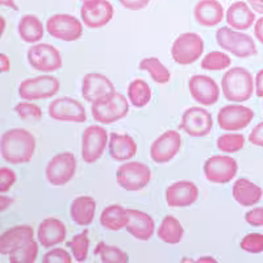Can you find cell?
<instances>
[{
    "mask_svg": "<svg viewBox=\"0 0 263 263\" xmlns=\"http://www.w3.org/2000/svg\"><path fill=\"white\" fill-rule=\"evenodd\" d=\"M0 150L3 159L8 163H28L36 150V138L27 129H9L2 136Z\"/></svg>",
    "mask_w": 263,
    "mask_h": 263,
    "instance_id": "cell-1",
    "label": "cell"
},
{
    "mask_svg": "<svg viewBox=\"0 0 263 263\" xmlns=\"http://www.w3.org/2000/svg\"><path fill=\"white\" fill-rule=\"evenodd\" d=\"M221 88L225 99L229 102H246L254 93L253 75L245 67H233L222 77Z\"/></svg>",
    "mask_w": 263,
    "mask_h": 263,
    "instance_id": "cell-2",
    "label": "cell"
},
{
    "mask_svg": "<svg viewBox=\"0 0 263 263\" xmlns=\"http://www.w3.org/2000/svg\"><path fill=\"white\" fill-rule=\"evenodd\" d=\"M216 41L224 50L229 51L238 58L254 57L258 54L254 40L249 34L237 32L233 28L222 27L216 32Z\"/></svg>",
    "mask_w": 263,
    "mask_h": 263,
    "instance_id": "cell-3",
    "label": "cell"
},
{
    "mask_svg": "<svg viewBox=\"0 0 263 263\" xmlns=\"http://www.w3.org/2000/svg\"><path fill=\"white\" fill-rule=\"evenodd\" d=\"M116 179L117 184L125 191H140L149 184L152 170L142 162H128L117 168Z\"/></svg>",
    "mask_w": 263,
    "mask_h": 263,
    "instance_id": "cell-4",
    "label": "cell"
},
{
    "mask_svg": "<svg viewBox=\"0 0 263 263\" xmlns=\"http://www.w3.org/2000/svg\"><path fill=\"white\" fill-rule=\"evenodd\" d=\"M204 51V41L196 33H182L171 46V57L183 66L191 65L201 57Z\"/></svg>",
    "mask_w": 263,
    "mask_h": 263,
    "instance_id": "cell-5",
    "label": "cell"
},
{
    "mask_svg": "<svg viewBox=\"0 0 263 263\" xmlns=\"http://www.w3.org/2000/svg\"><path fill=\"white\" fill-rule=\"evenodd\" d=\"M61 83L53 75H40L25 79L18 87V95L24 100H40L53 98L60 92Z\"/></svg>",
    "mask_w": 263,
    "mask_h": 263,
    "instance_id": "cell-6",
    "label": "cell"
},
{
    "mask_svg": "<svg viewBox=\"0 0 263 263\" xmlns=\"http://www.w3.org/2000/svg\"><path fill=\"white\" fill-rule=\"evenodd\" d=\"M116 93L115 84L111 79L100 72H90L82 81V95L91 104L107 102Z\"/></svg>",
    "mask_w": 263,
    "mask_h": 263,
    "instance_id": "cell-7",
    "label": "cell"
},
{
    "mask_svg": "<svg viewBox=\"0 0 263 263\" xmlns=\"http://www.w3.org/2000/svg\"><path fill=\"white\" fill-rule=\"evenodd\" d=\"M77 158L72 153L63 152L54 156L46 166L45 175L51 185H65L74 178Z\"/></svg>",
    "mask_w": 263,
    "mask_h": 263,
    "instance_id": "cell-8",
    "label": "cell"
},
{
    "mask_svg": "<svg viewBox=\"0 0 263 263\" xmlns=\"http://www.w3.org/2000/svg\"><path fill=\"white\" fill-rule=\"evenodd\" d=\"M129 112V103L121 92H117L109 100L95 103L91 107V114L95 121L100 124H112L124 119Z\"/></svg>",
    "mask_w": 263,
    "mask_h": 263,
    "instance_id": "cell-9",
    "label": "cell"
},
{
    "mask_svg": "<svg viewBox=\"0 0 263 263\" xmlns=\"http://www.w3.org/2000/svg\"><path fill=\"white\" fill-rule=\"evenodd\" d=\"M28 62L37 71L53 72L62 67V55L50 44H36L28 50Z\"/></svg>",
    "mask_w": 263,
    "mask_h": 263,
    "instance_id": "cell-10",
    "label": "cell"
},
{
    "mask_svg": "<svg viewBox=\"0 0 263 263\" xmlns=\"http://www.w3.org/2000/svg\"><path fill=\"white\" fill-rule=\"evenodd\" d=\"M46 30L51 37L62 41H77L83 34L82 23L72 15L58 13L46 21Z\"/></svg>",
    "mask_w": 263,
    "mask_h": 263,
    "instance_id": "cell-11",
    "label": "cell"
},
{
    "mask_svg": "<svg viewBox=\"0 0 263 263\" xmlns=\"http://www.w3.org/2000/svg\"><path fill=\"white\" fill-rule=\"evenodd\" d=\"M238 163L234 158L228 156H213L204 163V175L211 183L225 184L236 178Z\"/></svg>",
    "mask_w": 263,
    "mask_h": 263,
    "instance_id": "cell-12",
    "label": "cell"
},
{
    "mask_svg": "<svg viewBox=\"0 0 263 263\" xmlns=\"http://www.w3.org/2000/svg\"><path fill=\"white\" fill-rule=\"evenodd\" d=\"M108 142V132L103 126L91 125L82 135V158L86 163H95L102 158Z\"/></svg>",
    "mask_w": 263,
    "mask_h": 263,
    "instance_id": "cell-13",
    "label": "cell"
},
{
    "mask_svg": "<svg viewBox=\"0 0 263 263\" xmlns=\"http://www.w3.org/2000/svg\"><path fill=\"white\" fill-rule=\"evenodd\" d=\"M212 125V115L205 108L191 107L183 114L179 128L191 137L199 138L210 135Z\"/></svg>",
    "mask_w": 263,
    "mask_h": 263,
    "instance_id": "cell-14",
    "label": "cell"
},
{
    "mask_svg": "<svg viewBox=\"0 0 263 263\" xmlns=\"http://www.w3.org/2000/svg\"><path fill=\"white\" fill-rule=\"evenodd\" d=\"M254 119V112L245 105L230 104L222 107L217 115L218 126L224 130L237 132L245 129Z\"/></svg>",
    "mask_w": 263,
    "mask_h": 263,
    "instance_id": "cell-15",
    "label": "cell"
},
{
    "mask_svg": "<svg viewBox=\"0 0 263 263\" xmlns=\"http://www.w3.org/2000/svg\"><path fill=\"white\" fill-rule=\"evenodd\" d=\"M49 116L57 121L84 123L87 120L83 104L72 98H58L49 104Z\"/></svg>",
    "mask_w": 263,
    "mask_h": 263,
    "instance_id": "cell-16",
    "label": "cell"
},
{
    "mask_svg": "<svg viewBox=\"0 0 263 263\" xmlns=\"http://www.w3.org/2000/svg\"><path fill=\"white\" fill-rule=\"evenodd\" d=\"M182 145V138L177 130H166L150 147V158L156 163H167L177 156Z\"/></svg>",
    "mask_w": 263,
    "mask_h": 263,
    "instance_id": "cell-17",
    "label": "cell"
},
{
    "mask_svg": "<svg viewBox=\"0 0 263 263\" xmlns=\"http://www.w3.org/2000/svg\"><path fill=\"white\" fill-rule=\"evenodd\" d=\"M189 90L195 102L201 105H213L218 102L220 88L208 75H194L189 81Z\"/></svg>",
    "mask_w": 263,
    "mask_h": 263,
    "instance_id": "cell-18",
    "label": "cell"
},
{
    "mask_svg": "<svg viewBox=\"0 0 263 263\" xmlns=\"http://www.w3.org/2000/svg\"><path fill=\"white\" fill-rule=\"evenodd\" d=\"M199 189L195 183L179 180L168 185L166 190V203L171 208H183L196 203Z\"/></svg>",
    "mask_w": 263,
    "mask_h": 263,
    "instance_id": "cell-19",
    "label": "cell"
},
{
    "mask_svg": "<svg viewBox=\"0 0 263 263\" xmlns=\"http://www.w3.org/2000/svg\"><path fill=\"white\" fill-rule=\"evenodd\" d=\"M115 13L114 6L108 0H99L96 3L82 4L81 16L84 25L88 28H102L112 20Z\"/></svg>",
    "mask_w": 263,
    "mask_h": 263,
    "instance_id": "cell-20",
    "label": "cell"
},
{
    "mask_svg": "<svg viewBox=\"0 0 263 263\" xmlns=\"http://www.w3.org/2000/svg\"><path fill=\"white\" fill-rule=\"evenodd\" d=\"M129 221L126 230L130 236L140 241H149L154 234V220L150 215L138 210H128Z\"/></svg>",
    "mask_w": 263,
    "mask_h": 263,
    "instance_id": "cell-21",
    "label": "cell"
},
{
    "mask_svg": "<svg viewBox=\"0 0 263 263\" xmlns=\"http://www.w3.org/2000/svg\"><path fill=\"white\" fill-rule=\"evenodd\" d=\"M33 236H34V230L29 225H17L11 228L2 234L0 253L9 255L13 250L32 241Z\"/></svg>",
    "mask_w": 263,
    "mask_h": 263,
    "instance_id": "cell-22",
    "label": "cell"
},
{
    "mask_svg": "<svg viewBox=\"0 0 263 263\" xmlns=\"http://www.w3.org/2000/svg\"><path fill=\"white\" fill-rule=\"evenodd\" d=\"M39 242L44 248H51L65 241L66 238V227L61 220L54 217L45 218L41 221L37 232Z\"/></svg>",
    "mask_w": 263,
    "mask_h": 263,
    "instance_id": "cell-23",
    "label": "cell"
},
{
    "mask_svg": "<svg viewBox=\"0 0 263 263\" xmlns=\"http://www.w3.org/2000/svg\"><path fill=\"white\" fill-rule=\"evenodd\" d=\"M195 20L204 27H215L224 18V8L217 0H200L194 9Z\"/></svg>",
    "mask_w": 263,
    "mask_h": 263,
    "instance_id": "cell-24",
    "label": "cell"
},
{
    "mask_svg": "<svg viewBox=\"0 0 263 263\" xmlns=\"http://www.w3.org/2000/svg\"><path fill=\"white\" fill-rule=\"evenodd\" d=\"M232 194L239 205L253 206L262 199L263 190L246 178H239L234 182Z\"/></svg>",
    "mask_w": 263,
    "mask_h": 263,
    "instance_id": "cell-25",
    "label": "cell"
},
{
    "mask_svg": "<svg viewBox=\"0 0 263 263\" xmlns=\"http://www.w3.org/2000/svg\"><path fill=\"white\" fill-rule=\"evenodd\" d=\"M137 153V144L129 135L111 133L109 137V156L117 162L128 161Z\"/></svg>",
    "mask_w": 263,
    "mask_h": 263,
    "instance_id": "cell-26",
    "label": "cell"
},
{
    "mask_svg": "<svg viewBox=\"0 0 263 263\" xmlns=\"http://www.w3.org/2000/svg\"><path fill=\"white\" fill-rule=\"evenodd\" d=\"M227 23L236 30H246L255 24V15L245 2H236L228 8Z\"/></svg>",
    "mask_w": 263,
    "mask_h": 263,
    "instance_id": "cell-27",
    "label": "cell"
},
{
    "mask_svg": "<svg viewBox=\"0 0 263 263\" xmlns=\"http://www.w3.org/2000/svg\"><path fill=\"white\" fill-rule=\"evenodd\" d=\"M96 211V201L91 196H79L74 199L70 206V215L77 225L87 227L93 221Z\"/></svg>",
    "mask_w": 263,
    "mask_h": 263,
    "instance_id": "cell-28",
    "label": "cell"
},
{
    "mask_svg": "<svg viewBox=\"0 0 263 263\" xmlns=\"http://www.w3.org/2000/svg\"><path fill=\"white\" fill-rule=\"evenodd\" d=\"M129 221V213L128 210L119 204L105 206L102 211L100 215V224L105 229L111 230V232H117L121 228L126 227Z\"/></svg>",
    "mask_w": 263,
    "mask_h": 263,
    "instance_id": "cell-29",
    "label": "cell"
},
{
    "mask_svg": "<svg viewBox=\"0 0 263 263\" xmlns=\"http://www.w3.org/2000/svg\"><path fill=\"white\" fill-rule=\"evenodd\" d=\"M18 34L21 40L28 44L39 42L44 37V25L41 20L34 15H25L18 23Z\"/></svg>",
    "mask_w": 263,
    "mask_h": 263,
    "instance_id": "cell-30",
    "label": "cell"
},
{
    "mask_svg": "<svg viewBox=\"0 0 263 263\" xmlns=\"http://www.w3.org/2000/svg\"><path fill=\"white\" fill-rule=\"evenodd\" d=\"M157 233H158L159 239H162L164 243L177 245L182 241L183 236H184V229H183L182 224L177 217L166 216L159 225Z\"/></svg>",
    "mask_w": 263,
    "mask_h": 263,
    "instance_id": "cell-31",
    "label": "cell"
},
{
    "mask_svg": "<svg viewBox=\"0 0 263 263\" xmlns=\"http://www.w3.org/2000/svg\"><path fill=\"white\" fill-rule=\"evenodd\" d=\"M128 99L133 107H146L152 100V88L142 79H135L128 86Z\"/></svg>",
    "mask_w": 263,
    "mask_h": 263,
    "instance_id": "cell-32",
    "label": "cell"
},
{
    "mask_svg": "<svg viewBox=\"0 0 263 263\" xmlns=\"http://www.w3.org/2000/svg\"><path fill=\"white\" fill-rule=\"evenodd\" d=\"M138 69L145 70V71L149 72L152 79L156 82L157 84H166L170 82V71H168L167 67H166L158 58H144V60L140 62V65H138Z\"/></svg>",
    "mask_w": 263,
    "mask_h": 263,
    "instance_id": "cell-33",
    "label": "cell"
},
{
    "mask_svg": "<svg viewBox=\"0 0 263 263\" xmlns=\"http://www.w3.org/2000/svg\"><path fill=\"white\" fill-rule=\"evenodd\" d=\"M95 254L100 255L103 263H126L129 262V257L125 251L116 246H109L105 242H99L96 245Z\"/></svg>",
    "mask_w": 263,
    "mask_h": 263,
    "instance_id": "cell-34",
    "label": "cell"
},
{
    "mask_svg": "<svg viewBox=\"0 0 263 263\" xmlns=\"http://www.w3.org/2000/svg\"><path fill=\"white\" fill-rule=\"evenodd\" d=\"M66 246L71 249L74 259L77 262H84L88 255V249H90L88 230H83L81 234L72 237L69 242H66Z\"/></svg>",
    "mask_w": 263,
    "mask_h": 263,
    "instance_id": "cell-35",
    "label": "cell"
},
{
    "mask_svg": "<svg viewBox=\"0 0 263 263\" xmlns=\"http://www.w3.org/2000/svg\"><path fill=\"white\" fill-rule=\"evenodd\" d=\"M232 63V60L227 53L222 51H211L201 61V69L206 71H221L228 69Z\"/></svg>",
    "mask_w": 263,
    "mask_h": 263,
    "instance_id": "cell-36",
    "label": "cell"
},
{
    "mask_svg": "<svg viewBox=\"0 0 263 263\" xmlns=\"http://www.w3.org/2000/svg\"><path fill=\"white\" fill-rule=\"evenodd\" d=\"M39 255V245L34 239L20 246L9 254L11 263H33Z\"/></svg>",
    "mask_w": 263,
    "mask_h": 263,
    "instance_id": "cell-37",
    "label": "cell"
},
{
    "mask_svg": "<svg viewBox=\"0 0 263 263\" xmlns=\"http://www.w3.org/2000/svg\"><path fill=\"white\" fill-rule=\"evenodd\" d=\"M216 145L224 153H237L245 146V137L239 133H227L217 138Z\"/></svg>",
    "mask_w": 263,
    "mask_h": 263,
    "instance_id": "cell-38",
    "label": "cell"
},
{
    "mask_svg": "<svg viewBox=\"0 0 263 263\" xmlns=\"http://www.w3.org/2000/svg\"><path fill=\"white\" fill-rule=\"evenodd\" d=\"M15 112L23 120H33V121H37V120H41L42 117L41 108L39 105L28 102L18 103L15 107Z\"/></svg>",
    "mask_w": 263,
    "mask_h": 263,
    "instance_id": "cell-39",
    "label": "cell"
},
{
    "mask_svg": "<svg viewBox=\"0 0 263 263\" xmlns=\"http://www.w3.org/2000/svg\"><path fill=\"white\" fill-rule=\"evenodd\" d=\"M241 249L250 254H259L263 253V234L249 233L241 241Z\"/></svg>",
    "mask_w": 263,
    "mask_h": 263,
    "instance_id": "cell-40",
    "label": "cell"
},
{
    "mask_svg": "<svg viewBox=\"0 0 263 263\" xmlns=\"http://www.w3.org/2000/svg\"><path fill=\"white\" fill-rule=\"evenodd\" d=\"M71 255L65 249H53L42 258L44 263H71Z\"/></svg>",
    "mask_w": 263,
    "mask_h": 263,
    "instance_id": "cell-41",
    "label": "cell"
},
{
    "mask_svg": "<svg viewBox=\"0 0 263 263\" xmlns=\"http://www.w3.org/2000/svg\"><path fill=\"white\" fill-rule=\"evenodd\" d=\"M16 183V173L12 168L0 167V191L7 192Z\"/></svg>",
    "mask_w": 263,
    "mask_h": 263,
    "instance_id": "cell-42",
    "label": "cell"
},
{
    "mask_svg": "<svg viewBox=\"0 0 263 263\" xmlns=\"http://www.w3.org/2000/svg\"><path fill=\"white\" fill-rule=\"evenodd\" d=\"M245 220L251 227H263V206L253 208L251 211L246 212Z\"/></svg>",
    "mask_w": 263,
    "mask_h": 263,
    "instance_id": "cell-43",
    "label": "cell"
},
{
    "mask_svg": "<svg viewBox=\"0 0 263 263\" xmlns=\"http://www.w3.org/2000/svg\"><path fill=\"white\" fill-rule=\"evenodd\" d=\"M249 142L258 147H263V121H260L249 135Z\"/></svg>",
    "mask_w": 263,
    "mask_h": 263,
    "instance_id": "cell-44",
    "label": "cell"
},
{
    "mask_svg": "<svg viewBox=\"0 0 263 263\" xmlns=\"http://www.w3.org/2000/svg\"><path fill=\"white\" fill-rule=\"evenodd\" d=\"M120 4L130 11H140L150 3V0H119Z\"/></svg>",
    "mask_w": 263,
    "mask_h": 263,
    "instance_id": "cell-45",
    "label": "cell"
},
{
    "mask_svg": "<svg viewBox=\"0 0 263 263\" xmlns=\"http://www.w3.org/2000/svg\"><path fill=\"white\" fill-rule=\"evenodd\" d=\"M255 92L258 98H263V69L259 70L255 77Z\"/></svg>",
    "mask_w": 263,
    "mask_h": 263,
    "instance_id": "cell-46",
    "label": "cell"
},
{
    "mask_svg": "<svg viewBox=\"0 0 263 263\" xmlns=\"http://www.w3.org/2000/svg\"><path fill=\"white\" fill-rule=\"evenodd\" d=\"M254 34L257 37L258 41L263 45V17L258 18V21H255L254 24Z\"/></svg>",
    "mask_w": 263,
    "mask_h": 263,
    "instance_id": "cell-47",
    "label": "cell"
},
{
    "mask_svg": "<svg viewBox=\"0 0 263 263\" xmlns=\"http://www.w3.org/2000/svg\"><path fill=\"white\" fill-rule=\"evenodd\" d=\"M248 3L258 13H263V0H248Z\"/></svg>",
    "mask_w": 263,
    "mask_h": 263,
    "instance_id": "cell-48",
    "label": "cell"
},
{
    "mask_svg": "<svg viewBox=\"0 0 263 263\" xmlns=\"http://www.w3.org/2000/svg\"><path fill=\"white\" fill-rule=\"evenodd\" d=\"M0 58H2V71L8 72L9 71V58L7 57L6 54H2V55H0Z\"/></svg>",
    "mask_w": 263,
    "mask_h": 263,
    "instance_id": "cell-49",
    "label": "cell"
},
{
    "mask_svg": "<svg viewBox=\"0 0 263 263\" xmlns=\"http://www.w3.org/2000/svg\"><path fill=\"white\" fill-rule=\"evenodd\" d=\"M0 4H2V6H6V7H11V8H13L17 11V6H16L13 0H0Z\"/></svg>",
    "mask_w": 263,
    "mask_h": 263,
    "instance_id": "cell-50",
    "label": "cell"
},
{
    "mask_svg": "<svg viewBox=\"0 0 263 263\" xmlns=\"http://www.w3.org/2000/svg\"><path fill=\"white\" fill-rule=\"evenodd\" d=\"M99 0H82V4H91V3H96Z\"/></svg>",
    "mask_w": 263,
    "mask_h": 263,
    "instance_id": "cell-51",
    "label": "cell"
},
{
    "mask_svg": "<svg viewBox=\"0 0 263 263\" xmlns=\"http://www.w3.org/2000/svg\"><path fill=\"white\" fill-rule=\"evenodd\" d=\"M199 260H215L213 258H200Z\"/></svg>",
    "mask_w": 263,
    "mask_h": 263,
    "instance_id": "cell-52",
    "label": "cell"
}]
</instances>
